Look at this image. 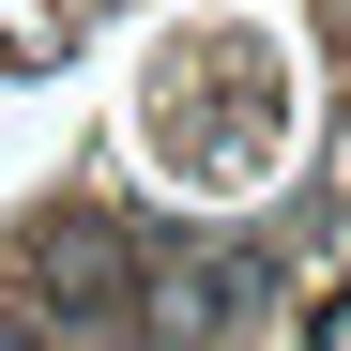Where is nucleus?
<instances>
[{
    "mask_svg": "<svg viewBox=\"0 0 351 351\" xmlns=\"http://www.w3.org/2000/svg\"><path fill=\"white\" fill-rule=\"evenodd\" d=\"M46 275H62V321H138V290H123V260L92 229H46Z\"/></svg>",
    "mask_w": 351,
    "mask_h": 351,
    "instance_id": "f257e3e1",
    "label": "nucleus"
}]
</instances>
